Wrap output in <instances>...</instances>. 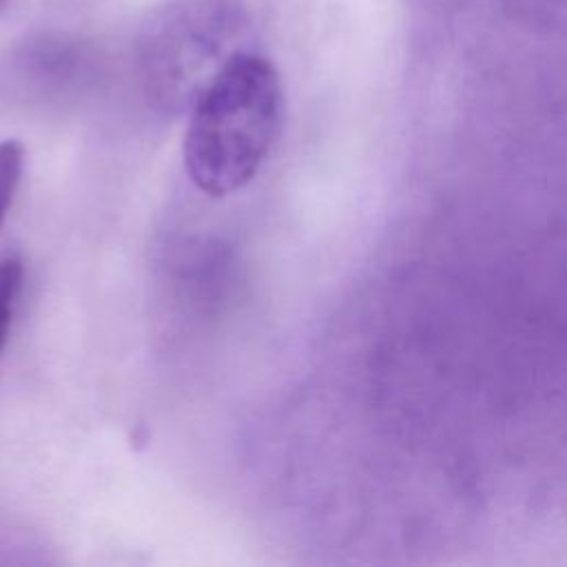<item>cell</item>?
Here are the masks:
<instances>
[{
  "label": "cell",
  "instance_id": "cell-1",
  "mask_svg": "<svg viewBox=\"0 0 567 567\" xmlns=\"http://www.w3.org/2000/svg\"><path fill=\"white\" fill-rule=\"evenodd\" d=\"M489 264H441L425 279L434 343L489 416L567 392V224Z\"/></svg>",
  "mask_w": 567,
  "mask_h": 567
},
{
  "label": "cell",
  "instance_id": "cell-2",
  "mask_svg": "<svg viewBox=\"0 0 567 567\" xmlns=\"http://www.w3.org/2000/svg\"><path fill=\"white\" fill-rule=\"evenodd\" d=\"M284 115V91L270 60L235 55L193 102L184 166L206 195L244 188L268 157Z\"/></svg>",
  "mask_w": 567,
  "mask_h": 567
},
{
  "label": "cell",
  "instance_id": "cell-3",
  "mask_svg": "<svg viewBox=\"0 0 567 567\" xmlns=\"http://www.w3.org/2000/svg\"><path fill=\"white\" fill-rule=\"evenodd\" d=\"M250 16L241 0H168L140 33L146 84L166 104H188L239 53L248 51Z\"/></svg>",
  "mask_w": 567,
  "mask_h": 567
},
{
  "label": "cell",
  "instance_id": "cell-4",
  "mask_svg": "<svg viewBox=\"0 0 567 567\" xmlns=\"http://www.w3.org/2000/svg\"><path fill=\"white\" fill-rule=\"evenodd\" d=\"M22 277H24V268L16 255L0 257V352L11 330V319H13L18 295L22 288Z\"/></svg>",
  "mask_w": 567,
  "mask_h": 567
},
{
  "label": "cell",
  "instance_id": "cell-5",
  "mask_svg": "<svg viewBox=\"0 0 567 567\" xmlns=\"http://www.w3.org/2000/svg\"><path fill=\"white\" fill-rule=\"evenodd\" d=\"M24 166V148L18 140L0 142V224L11 208Z\"/></svg>",
  "mask_w": 567,
  "mask_h": 567
},
{
  "label": "cell",
  "instance_id": "cell-6",
  "mask_svg": "<svg viewBox=\"0 0 567 567\" xmlns=\"http://www.w3.org/2000/svg\"><path fill=\"white\" fill-rule=\"evenodd\" d=\"M2 2H4V0H0V4H2Z\"/></svg>",
  "mask_w": 567,
  "mask_h": 567
}]
</instances>
